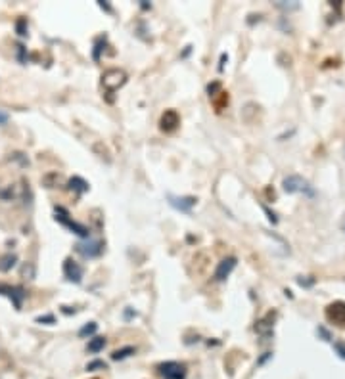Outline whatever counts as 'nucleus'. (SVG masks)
<instances>
[{"label":"nucleus","instance_id":"nucleus-1","mask_svg":"<svg viewBox=\"0 0 345 379\" xmlns=\"http://www.w3.org/2000/svg\"><path fill=\"white\" fill-rule=\"evenodd\" d=\"M125 82H127V75H125V71H121V69H108V71L102 75V85L110 94H113V92H115L117 88L123 87Z\"/></svg>","mask_w":345,"mask_h":379},{"label":"nucleus","instance_id":"nucleus-2","mask_svg":"<svg viewBox=\"0 0 345 379\" xmlns=\"http://www.w3.org/2000/svg\"><path fill=\"white\" fill-rule=\"evenodd\" d=\"M282 186H284V192H286V194H297V192H305L309 196L315 194V192L311 190L307 180L297 175H292V176H288V178H284V184H282Z\"/></svg>","mask_w":345,"mask_h":379},{"label":"nucleus","instance_id":"nucleus-3","mask_svg":"<svg viewBox=\"0 0 345 379\" xmlns=\"http://www.w3.org/2000/svg\"><path fill=\"white\" fill-rule=\"evenodd\" d=\"M159 373L163 379H186V366L180 362H165L159 364Z\"/></svg>","mask_w":345,"mask_h":379},{"label":"nucleus","instance_id":"nucleus-4","mask_svg":"<svg viewBox=\"0 0 345 379\" xmlns=\"http://www.w3.org/2000/svg\"><path fill=\"white\" fill-rule=\"evenodd\" d=\"M326 318H328L332 324L345 326V303H341V301L332 303V305L326 308Z\"/></svg>","mask_w":345,"mask_h":379},{"label":"nucleus","instance_id":"nucleus-5","mask_svg":"<svg viewBox=\"0 0 345 379\" xmlns=\"http://www.w3.org/2000/svg\"><path fill=\"white\" fill-rule=\"evenodd\" d=\"M56 220L58 222H62L64 226H67L71 232L79 234V236H83V238H88V230L83 224H79V222H75V220H69L67 219V215L64 209H56Z\"/></svg>","mask_w":345,"mask_h":379},{"label":"nucleus","instance_id":"nucleus-6","mask_svg":"<svg viewBox=\"0 0 345 379\" xmlns=\"http://www.w3.org/2000/svg\"><path fill=\"white\" fill-rule=\"evenodd\" d=\"M234 268H236V257H227V259H222L219 263V266H217V270H215V280H217V282H225Z\"/></svg>","mask_w":345,"mask_h":379},{"label":"nucleus","instance_id":"nucleus-7","mask_svg":"<svg viewBox=\"0 0 345 379\" xmlns=\"http://www.w3.org/2000/svg\"><path fill=\"white\" fill-rule=\"evenodd\" d=\"M77 251H79L83 257L92 259V257H98L102 253V243L96 240H87L85 243H79V245H77Z\"/></svg>","mask_w":345,"mask_h":379},{"label":"nucleus","instance_id":"nucleus-8","mask_svg":"<svg viewBox=\"0 0 345 379\" xmlns=\"http://www.w3.org/2000/svg\"><path fill=\"white\" fill-rule=\"evenodd\" d=\"M64 274H66V278L69 280V282L79 284V282H81V278H83V270L77 263H73L71 259H67L66 263H64Z\"/></svg>","mask_w":345,"mask_h":379},{"label":"nucleus","instance_id":"nucleus-9","mask_svg":"<svg viewBox=\"0 0 345 379\" xmlns=\"http://www.w3.org/2000/svg\"><path fill=\"white\" fill-rule=\"evenodd\" d=\"M180 124V117H178V113L176 111H173V110H169V111H165L163 113V117H161V131H165V132H173Z\"/></svg>","mask_w":345,"mask_h":379},{"label":"nucleus","instance_id":"nucleus-10","mask_svg":"<svg viewBox=\"0 0 345 379\" xmlns=\"http://www.w3.org/2000/svg\"><path fill=\"white\" fill-rule=\"evenodd\" d=\"M0 291H4V295H8L10 299L14 301V305H15L17 310L22 308V303H23V299H25V291H23L22 287H8V285H0Z\"/></svg>","mask_w":345,"mask_h":379},{"label":"nucleus","instance_id":"nucleus-11","mask_svg":"<svg viewBox=\"0 0 345 379\" xmlns=\"http://www.w3.org/2000/svg\"><path fill=\"white\" fill-rule=\"evenodd\" d=\"M196 197H175V196H169V203L175 207V209H178V211L182 213H188L196 205Z\"/></svg>","mask_w":345,"mask_h":379},{"label":"nucleus","instance_id":"nucleus-12","mask_svg":"<svg viewBox=\"0 0 345 379\" xmlns=\"http://www.w3.org/2000/svg\"><path fill=\"white\" fill-rule=\"evenodd\" d=\"M104 347H106V339H104V337H94V339L88 341L87 350L88 352H100Z\"/></svg>","mask_w":345,"mask_h":379},{"label":"nucleus","instance_id":"nucleus-13","mask_svg":"<svg viewBox=\"0 0 345 379\" xmlns=\"http://www.w3.org/2000/svg\"><path fill=\"white\" fill-rule=\"evenodd\" d=\"M15 261H17V259H15V255H12V253L4 255L2 259H0V270H2V272H8V270L15 264Z\"/></svg>","mask_w":345,"mask_h":379},{"label":"nucleus","instance_id":"nucleus-14","mask_svg":"<svg viewBox=\"0 0 345 379\" xmlns=\"http://www.w3.org/2000/svg\"><path fill=\"white\" fill-rule=\"evenodd\" d=\"M134 352H136L134 347H125V349L115 350V352L111 354V358H113V360H125V358H129L131 354H134Z\"/></svg>","mask_w":345,"mask_h":379},{"label":"nucleus","instance_id":"nucleus-15","mask_svg":"<svg viewBox=\"0 0 345 379\" xmlns=\"http://www.w3.org/2000/svg\"><path fill=\"white\" fill-rule=\"evenodd\" d=\"M69 186H71V188H77L79 192H87L88 190V184L85 182V180H81V178H71V180H69Z\"/></svg>","mask_w":345,"mask_h":379},{"label":"nucleus","instance_id":"nucleus-16","mask_svg":"<svg viewBox=\"0 0 345 379\" xmlns=\"http://www.w3.org/2000/svg\"><path fill=\"white\" fill-rule=\"evenodd\" d=\"M96 329H98V326H96L94 322H90V324H88V326H85V328H83L81 331H79V335H81V337L92 335V333H94Z\"/></svg>","mask_w":345,"mask_h":379},{"label":"nucleus","instance_id":"nucleus-17","mask_svg":"<svg viewBox=\"0 0 345 379\" xmlns=\"http://www.w3.org/2000/svg\"><path fill=\"white\" fill-rule=\"evenodd\" d=\"M106 368H108V364H106V362H100V360L90 362V364L87 366V370H90V372H92V370H106Z\"/></svg>","mask_w":345,"mask_h":379},{"label":"nucleus","instance_id":"nucleus-18","mask_svg":"<svg viewBox=\"0 0 345 379\" xmlns=\"http://www.w3.org/2000/svg\"><path fill=\"white\" fill-rule=\"evenodd\" d=\"M334 347H336V349H338L339 356H341V358H345V349H343V347H341V345H339V343H336V345H334Z\"/></svg>","mask_w":345,"mask_h":379},{"label":"nucleus","instance_id":"nucleus-19","mask_svg":"<svg viewBox=\"0 0 345 379\" xmlns=\"http://www.w3.org/2000/svg\"><path fill=\"white\" fill-rule=\"evenodd\" d=\"M37 322H40V324H43V322H50L52 324V322H54V316H44V318L40 316V318H37Z\"/></svg>","mask_w":345,"mask_h":379},{"label":"nucleus","instance_id":"nucleus-20","mask_svg":"<svg viewBox=\"0 0 345 379\" xmlns=\"http://www.w3.org/2000/svg\"><path fill=\"white\" fill-rule=\"evenodd\" d=\"M17 29H19V35H27V31L23 29V19H19V22H17Z\"/></svg>","mask_w":345,"mask_h":379},{"label":"nucleus","instance_id":"nucleus-21","mask_svg":"<svg viewBox=\"0 0 345 379\" xmlns=\"http://www.w3.org/2000/svg\"><path fill=\"white\" fill-rule=\"evenodd\" d=\"M6 121H8V113H2V111H0V124H4Z\"/></svg>","mask_w":345,"mask_h":379}]
</instances>
